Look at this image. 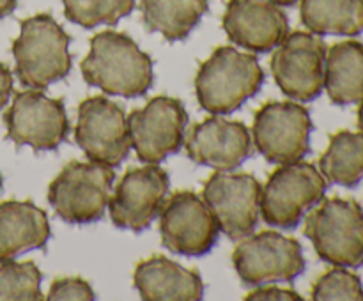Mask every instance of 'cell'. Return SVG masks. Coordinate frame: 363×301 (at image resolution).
<instances>
[{"label":"cell","instance_id":"1","mask_svg":"<svg viewBox=\"0 0 363 301\" xmlns=\"http://www.w3.org/2000/svg\"><path fill=\"white\" fill-rule=\"evenodd\" d=\"M84 80L105 94L138 98L155 81L152 59L126 34L105 30L91 39V50L82 62Z\"/></svg>","mask_w":363,"mask_h":301},{"label":"cell","instance_id":"2","mask_svg":"<svg viewBox=\"0 0 363 301\" xmlns=\"http://www.w3.org/2000/svg\"><path fill=\"white\" fill-rule=\"evenodd\" d=\"M262 84L264 71L252 53L220 46L199 67L195 92L206 112L225 115L257 94Z\"/></svg>","mask_w":363,"mask_h":301},{"label":"cell","instance_id":"3","mask_svg":"<svg viewBox=\"0 0 363 301\" xmlns=\"http://www.w3.org/2000/svg\"><path fill=\"white\" fill-rule=\"evenodd\" d=\"M16 76L30 89L50 87L71 71L69 35L50 14H35L21 21L13 42Z\"/></svg>","mask_w":363,"mask_h":301},{"label":"cell","instance_id":"4","mask_svg":"<svg viewBox=\"0 0 363 301\" xmlns=\"http://www.w3.org/2000/svg\"><path fill=\"white\" fill-rule=\"evenodd\" d=\"M319 259L337 268L363 266V209L353 198H323L305 218Z\"/></svg>","mask_w":363,"mask_h":301},{"label":"cell","instance_id":"5","mask_svg":"<svg viewBox=\"0 0 363 301\" xmlns=\"http://www.w3.org/2000/svg\"><path fill=\"white\" fill-rule=\"evenodd\" d=\"M113 174L103 163L71 161L48 188V202L67 223H94L103 218L110 202Z\"/></svg>","mask_w":363,"mask_h":301},{"label":"cell","instance_id":"6","mask_svg":"<svg viewBox=\"0 0 363 301\" xmlns=\"http://www.w3.org/2000/svg\"><path fill=\"white\" fill-rule=\"evenodd\" d=\"M328 181L315 165L294 161L280 165L261 193V215L268 225L294 229L303 215L325 198Z\"/></svg>","mask_w":363,"mask_h":301},{"label":"cell","instance_id":"7","mask_svg":"<svg viewBox=\"0 0 363 301\" xmlns=\"http://www.w3.org/2000/svg\"><path fill=\"white\" fill-rule=\"evenodd\" d=\"M312 119L303 105L272 101L254 115L252 137L255 149L275 165L301 161L311 151Z\"/></svg>","mask_w":363,"mask_h":301},{"label":"cell","instance_id":"8","mask_svg":"<svg viewBox=\"0 0 363 301\" xmlns=\"http://www.w3.org/2000/svg\"><path fill=\"white\" fill-rule=\"evenodd\" d=\"M233 264L245 285L293 282L305 271L303 248L294 237L266 230L243 237L233 254Z\"/></svg>","mask_w":363,"mask_h":301},{"label":"cell","instance_id":"9","mask_svg":"<svg viewBox=\"0 0 363 301\" xmlns=\"http://www.w3.org/2000/svg\"><path fill=\"white\" fill-rule=\"evenodd\" d=\"M328 46L312 32H293L275 48L272 73L277 85L294 101H314L325 89Z\"/></svg>","mask_w":363,"mask_h":301},{"label":"cell","instance_id":"10","mask_svg":"<svg viewBox=\"0 0 363 301\" xmlns=\"http://www.w3.org/2000/svg\"><path fill=\"white\" fill-rule=\"evenodd\" d=\"M4 123L9 140L18 147L28 145L34 151H53L69 133L62 99L50 98L39 89L18 92L4 115Z\"/></svg>","mask_w":363,"mask_h":301},{"label":"cell","instance_id":"11","mask_svg":"<svg viewBox=\"0 0 363 301\" xmlns=\"http://www.w3.org/2000/svg\"><path fill=\"white\" fill-rule=\"evenodd\" d=\"M186 126V108L181 99L170 96H156L128 117L131 147L140 161L151 165H158L179 151Z\"/></svg>","mask_w":363,"mask_h":301},{"label":"cell","instance_id":"12","mask_svg":"<svg viewBox=\"0 0 363 301\" xmlns=\"http://www.w3.org/2000/svg\"><path fill=\"white\" fill-rule=\"evenodd\" d=\"M74 140L91 161L117 166L131 149L124 110L105 96H94L78 106Z\"/></svg>","mask_w":363,"mask_h":301},{"label":"cell","instance_id":"13","mask_svg":"<svg viewBox=\"0 0 363 301\" xmlns=\"http://www.w3.org/2000/svg\"><path fill=\"white\" fill-rule=\"evenodd\" d=\"M160 234L167 250L186 257H201L216 244L220 227L204 198L194 191H177L163 204Z\"/></svg>","mask_w":363,"mask_h":301},{"label":"cell","instance_id":"14","mask_svg":"<svg viewBox=\"0 0 363 301\" xmlns=\"http://www.w3.org/2000/svg\"><path fill=\"white\" fill-rule=\"evenodd\" d=\"M262 186L250 174L216 172L206 181L202 198L230 239L254 232L261 212Z\"/></svg>","mask_w":363,"mask_h":301},{"label":"cell","instance_id":"15","mask_svg":"<svg viewBox=\"0 0 363 301\" xmlns=\"http://www.w3.org/2000/svg\"><path fill=\"white\" fill-rule=\"evenodd\" d=\"M169 193V174L158 165L130 169L110 198V218L119 229L142 232L162 212Z\"/></svg>","mask_w":363,"mask_h":301},{"label":"cell","instance_id":"16","mask_svg":"<svg viewBox=\"0 0 363 301\" xmlns=\"http://www.w3.org/2000/svg\"><path fill=\"white\" fill-rule=\"evenodd\" d=\"M222 23L230 41L255 53L273 52L289 34L286 13L272 0H229Z\"/></svg>","mask_w":363,"mask_h":301},{"label":"cell","instance_id":"17","mask_svg":"<svg viewBox=\"0 0 363 301\" xmlns=\"http://www.w3.org/2000/svg\"><path fill=\"white\" fill-rule=\"evenodd\" d=\"M184 145L191 161L218 172L238 169L252 154L248 127L240 120H227L220 115L195 124Z\"/></svg>","mask_w":363,"mask_h":301},{"label":"cell","instance_id":"18","mask_svg":"<svg viewBox=\"0 0 363 301\" xmlns=\"http://www.w3.org/2000/svg\"><path fill=\"white\" fill-rule=\"evenodd\" d=\"M133 283L145 301H195L204 296L202 276L163 255L138 262Z\"/></svg>","mask_w":363,"mask_h":301},{"label":"cell","instance_id":"19","mask_svg":"<svg viewBox=\"0 0 363 301\" xmlns=\"http://www.w3.org/2000/svg\"><path fill=\"white\" fill-rule=\"evenodd\" d=\"M50 236L48 216L34 202L7 200L0 204V262L43 248Z\"/></svg>","mask_w":363,"mask_h":301},{"label":"cell","instance_id":"20","mask_svg":"<svg viewBox=\"0 0 363 301\" xmlns=\"http://www.w3.org/2000/svg\"><path fill=\"white\" fill-rule=\"evenodd\" d=\"M325 89L335 105H358L363 101V45L360 41H340L326 52Z\"/></svg>","mask_w":363,"mask_h":301},{"label":"cell","instance_id":"21","mask_svg":"<svg viewBox=\"0 0 363 301\" xmlns=\"http://www.w3.org/2000/svg\"><path fill=\"white\" fill-rule=\"evenodd\" d=\"M300 16L315 35L354 38L363 32V0H301Z\"/></svg>","mask_w":363,"mask_h":301},{"label":"cell","instance_id":"22","mask_svg":"<svg viewBox=\"0 0 363 301\" xmlns=\"http://www.w3.org/2000/svg\"><path fill=\"white\" fill-rule=\"evenodd\" d=\"M144 25L167 41H183L208 11V0H142Z\"/></svg>","mask_w":363,"mask_h":301},{"label":"cell","instance_id":"23","mask_svg":"<svg viewBox=\"0 0 363 301\" xmlns=\"http://www.w3.org/2000/svg\"><path fill=\"white\" fill-rule=\"evenodd\" d=\"M319 169L328 183L354 188L363 179V133L339 131L330 138L319 158Z\"/></svg>","mask_w":363,"mask_h":301},{"label":"cell","instance_id":"24","mask_svg":"<svg viewBox=\"0 0 363 301\" xmlns=\"http://www.w3.org/2000/svg\"><path fill=\"white\" fill-rule=\"evenodd\" d=\"M137 0H62L64 14L84 28L116 25L133 11Z\"/></svg>","mask_w":363,"mask_h":301},{"label":"cell","instance_id":"25","mask_svg":"<svg viewBox=\"0 0 363 301\" xmlns=\"http://www.w3.org/2000/svg\"><path fill=\"white\" fill-rule=\"evenodd\" d=\"M43 275L34 262L4 261L0 266V301H38Z\"/></svg>","mask_w":363,"mask_h":301},{"label":"cell","instance_id":"26","mask_svg":"<svg viewBox=\"0 0 363 301\" xmlns=\"http://www.w3.org/2000/svg\"><path fill=\"white\" fill-rule=\"evenodd\" d=\"M312 300L315 301H362L363 287L358 275L346 268H333L312 287Z\"/></svg>","mask_w":363,"mask_h":301},{"label":"cell","instance_id":"27","mask_svg":"<svg viewBox=\"0 0 363 301\" xmlns=\"http://www.w3.org/2000/svg\"><path fill=\"white\" fill-rule=\"evenodd\" d=\"M48 301H64V300H78V301H92L96 300L94 289L91 283L85 282L80 276H71V278H59L52 283L50 293L46 296Z\"/></svg>","mask_w":363,"mask_h":301},{"label":"cell","instance_id":"28","mask_svg":"<svg viewBox=\"0 0 363 301\" xmlns=\"http://www.w3.org/2000/svg\"><path fill=\"white\" fill-rule=\"evenodd\" d=\"M248 301H266V300H286V301H293L298 300L301 301L303 297L296 293V290H291V289H280V287H261V289H255L252 290L250 294L247 296Z\"/></svg>","mask_w":363,"mask_h":301},{"label":"cell","instance_id":"29","mask_svg":"<svg viewBox=\"0 0 363 301\" xmlns=\"http://www.w3.org/2000/svg\"><path fill=\"white\" fill-rule=\"evenodd\" d=\"M13 92V73L6 64L0 62V110L7 105Z\"/></svg>","mask_w":363,"mask_h":301},{"label":"cell","instance_id":"30","mask_svg":"<svg viewBox=\"0 0 363 301\" xmlns=\"http://www.w3.org/2000/svg\"><path fill=\"white\" fill-rule=\"evenodd\" d=\"M18 0H0V20L9 16L14 9H16Z\"/></svg>","mask_w":363,"mask_h":301},{"label":"cell","instance_id":"31","mask_svg":"<svg viewBox=\"0 0 363 301\" xmlns=\"http://www.w3.org/2000/svg\"><path fill=\"white\" fill-rule=\"evenodd\" d=\"M272 2H275L277 6L287 7V6H294V4H296L298 0H272Z\"/></svg>","mask_w":363,"mask_h":301},{"label":"cell","instance_id":"32","mask_svg":"<svg viewBox=\"0 0 363 301\" xmlns=\"http://www.w3.org/2000/svg\"><path fill=\"white\" fill-rule=\"evenodd\" d=\"M358 127L363 133V101L360 103V108H358Z\"/></svg>","mask_w":363,"mask_h":301},{"label":"cell","instance_id":"33","mask_svg":"<svg viewBox=\"0 0 363 301\" xmlns=\"http://www.w3.org/2000/svg\"><path fill=\"white\" fill-rule=\"evenodd\" d=\"M0 190H2V174H0Z\"/></svg>","mask_w":363,"mask_h":301}]
</instances>
